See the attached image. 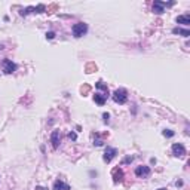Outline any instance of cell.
Returning <instances> with one entry per match:
<instances>
[{"label": "cell", "instance_id": "obj_10", "mask_svg": "<svg viewBox=\"0 0 190 190\" xmlns=\"http://www.w3.org/2000/svg\"><path fill=\"white\" fill-rule=\"evenodd\" d=\"M106 97H104V94H100V92H95V95H94V101L98 104V106H104L106 104Z\"/></svg>", "mask_w": 190, "mask_h": 190}, {"label": "cell", "instance_id": "obj_2", "mask_svg": "<svg viewBox=\"0 0 190 190\" xmlns=\"http://www.w3.org/2000/svg\"><path fill=\"white\" fill-rule=\"evenodd\" d=\"M86 31H88V25H86L85 22H77V24L73 25V36H75L76 39L85 36Z\"/></svg>", "mask_w": 190, "mask_h": 190}, {"label": "cell", "instance_id": "obj_17", "mask_svg": "<svg viewBox=\"0 0 190 190\" xmlns=\"http://www.w3.org/2000/svg\"><path fill=\"white\" fill-rule=\"evenodd\" d=\"M69 138H70V140H73V141H76V140H77L76 132H69Z\"/></svg>", "mask_w": 190, "mask_h": 190}, {"label": "cell", "instance_id": "obj_8", "mask_svg": "<svg viewBox=\"0 0 190 190\" xmlns=\"http://www.w3.org/2000/svg\"><path fill=\"white\" fill-rule=\"evenodd\" d=\"M172 153H174V156L181 157V156H184V154H186V149H184V146H183V144L177 143V144H174V146H172Z\"/></svg>", "mask_w": 190, "mask_h": 190}, {"label": "cell", "instance_id": "obj_5", "mask_svg": "<svg viewBox=\"0 0 190 190\" xmlns=\"http://www.w3.org/2000/svg\"><path fill=\"white\" fill-rule=\"evenodd\" d=\"M116 154H117V150H116L114 147H107L106 152H104V157H103V159H104V162L110 163L114 157H116Z\"/></svg>", "mask_w": 190, "mask_h": 190}, {"label": "cell", "instance_id": "obj_1", "mask_svg": "<svg viewBox=\"0 0 190 190\" xmlns=\"http://www.w3.org/2000/svg\"><path fill=\"white\" fill-rule=\"evenodd\" d=\"M113 100H114V103H117V104H125L126 100H128V92L123 88L116 89L113 92Z\"/></svg>", "mask_w": 190, "mask_h": 190}, {"label": "cell", "instance_id": "obj_7", "mask_svg": "<svg viewBox=\"0 0 190 190\" xmlns=\"http://www.w3.org/2000/svg\"><path fill=\"white\" fill-rule=\"evenodd\" d=\"M60 140H61V134L58 129L52 131V135H51V143H52V147L54 149H58L60 147Z\"/></svg>", "mask_w": 190, "mask_h": 190}, {"label": "cell", "instance_id": "obj_6", "mask_svg": "<svg viewBox=\"0 0 190 190\" xmlns=\"http://www.w3.org/2000/svg\"><path fill=\"white\" fill-rule=\"evenodd\" d=\"M112 177H113V183H122L123 181V171L117 166V168H114L113 171H112Z\"/></svg>", "mask_w": 190, "mask_h": 190}, {"label": "cell", "instance_id": "obj_11", "mask_svg": "<svg viewBox=\"0 0 190 190\" xmlns=\"http://www.w3.org/2000/svg\"><path fill=\"white\" fill-rule=\"evenodd\" d=\"M54 190H70V186L66 184V183H63L61 180H57L54 183Z\"/></svg>", "mask_w": 190, "mask_h": 190}, {"label": "cell", "instance_id": "obj_12", "mask_svg": "<svg viewBox=\"0 0 190 190\" xmlns=\"http://www.w3.org/2000/svg\"><path fill=\"white\" fill-rule=\"evenodd\" d=\"M172 33H174V34H181V36H184V37H189L190 36V31L187 28H180V27H175V28L172 30Z\"/></svg>", "mask_w": 190, "mask_h": 190}, {"label": "cell", "instance_id": "obj_9", "mask_svg": "<svg viewBox=\"0 0 190 190\" xmlns=\"http://www.w3.org/2000/svg\"><path fill=\"white\" fill-rule=\"evenodd\" d=\"M163 10H165V1L156 0V1L153 3V12L157 13V15H160V13H163Z\"/></svg>", "mask_w": 190, "mask_h": 190}, {"label": "cell", "instance_id": "obj_3", "mask_svg": "<svg viewBox=\"0 0 190 190\" xmlns=\"http://www.w3.org/2000/svg\"><path fill=\"white\" fill-rule=\"evenodd\" d=\"M1 67H3V72H4L6 75H12V73L16 70V64L12 63V61L7 60V58H4V60L1 61Z\"/></svg>", "mask_w": 190, "mask_h": 190}, {"label": "cell", "instance_id": "obj_15", "mask_svg": "<svg viewBox=\"0 0 190 190\" xmlns=\"http://www.w3.org/2000/svg\"><path fill=\"white\" fill-rule=\"evenodd\" d=\"M163 137H166V138L174 137V131H171V129H165V131H163Z\"/></svg>", "mask_w": 190, "mask_h": 190}, {"label": "cell", "instance_id": "obj_19", "mask_svg": "<svg viewBox=\"0 0 190 190\" xmlns=\"http://www.w3.org/2000/svg\"><path fill=\"white\" fill-rule=\"evenodd\" d=\"M103 117H104V122L107 123V122H109V119H110V114H109V113H104V114H103Z\"/></svg>", "mask_w": 190, "mask_h": 190}, {"label": "cell", "instance_id": "obj_18", "mask_svg": "<svg viewBox=\"0 0 190 190\" xmlns=\"http://www.w3.org/2000/svg\"><path fill=\"white\" fill-rule=\"evenodd\" d=\"M54 37H55V33H54V31H49V33H46V39L52 40Z\"/></svg>", "mask_w": 190, "mask_h": 190}, {"label": "cell", "instance_id": "obj_20", "mask_svg": "<svg viewBox=\"0 0 190 190\" xmlns=\"http://www.w3.org/2000/svg\"><path fill=\"white\" fill-rule=\"evenodd\" d=\"M132 159H134L132 156H128V157H126V159L123 160V163H129V162H132Z\"/></svg>", "mask_w": 190, "mask_h": 190}, {"label": "cell", "instance_id": "obj_14", "mask_svg": "<svg viewBox=\"0 0 190 190\" xmlns=\"http://www.w3.org/2000/svg\"><path fill=\"white\" fill-rule=\"evenodd\" d=\"M95 86H97L98 89L104 91V95H106V98L109 97V88H107V85H106V83H103V82L100 80V82H97V83H95Z\"/></svg>", "mask_w": 190, "mask_h": 190}, {"label": "cell", "instance_id": "obj_16", "mask_svg": "<svg viewBox=\"0 0 190 190\" xmlns=\"http://www.w3.org/2000/svg\"><path fill=\"white\" fill-rule=\"evenodd\" d=\"M46 10V7H45V4H39L34 7V12H37V13H42V12H45Z\"/></svg>", "mask_w": 190, "mask_h": 190}, {"label": "cell", "instance_id": "obj_4", "mask_svg": "<svg viewBox=\"0 0 190 190\" xmlns=\"http://www.w3.org/2000/svg\"><path fill=\"white\" fill-rule=\"evenodd\" d=\"M135 175L140 177V178H146V177L150 175V168H149V166H144V165L137 166V168H135Z\"/></svg>", "mask_w": 190, "mask_h": 190}, {"label": "cell", "instance_id": "obj_13", "mask_svg": "<svg viewBox=\"0 0 190 190\" xmlns=\"http://www.w3.org/2000/svg\"><path fill=\"white\" fill-rule=\"evenodd\" d=\"M177 22H178V24L189 25L190 24V15H180V16H177Z\"/></svg>", "mask_w": 190, "mask_h": 190}, {"label": "cell", "instance_id": "obj_21", "mask_svg": "<svg viewBox=\"0 0 190 190\" xmlns=\"http://www.w3.org/2000/svg\"><path fill=\"white\" fill-rule=\"evenodd\" d=\"M157 190H166V189H157Z\"/></svg>", "mask_w": 190, "mask_h": 190}]
</instances>
